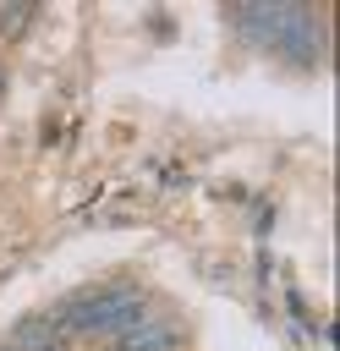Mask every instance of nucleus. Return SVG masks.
Returning a JSON list of instances; mask_svg holds the SVG:
<instances>
[{"mask_svg": "<svg viewBox=\"0 0 340 351\" xmlns=\"http://www.w3.org/2000/svg\"><path fill=\"white\" fill-rule=\"evenodd\" d=\"M175 346H181V329L165 318H137L126 335H115V351H175Z\"/></svg>", "mask_w": 340, "mask_h": 351, "instance_id": "f03ea898", "label": "nucleus"}, {"mask_svg": "<svg viewBox=\"0 0 340 351\" xmlns=\"http://www.w3.org/2000/svg\"><path fill=\"white\" fill-rule=\"evenodd\" d=\"M137 318H148V296L132 285H104V291H82L71 302H60V313H49L55 329L71 335H126Z\"/></svg>", "mask_w": 340, "mask_h": 351, "instance_id": "f257e3e1", "label": "nucleus"}]
</instances>
